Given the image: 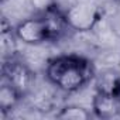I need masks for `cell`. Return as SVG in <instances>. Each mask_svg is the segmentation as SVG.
I'll use <instances>...</instances> for the list:
<instances>
[{
	"label": "cell",
	"mask_w": 120,
	"mask_h": 120,
	"mask_svg": "<svg viewBox=\"0 0 120 120\" xmlns=\"http://www.w3.org/2000/svg\"><path fill=\"white\" fill-rule=\"evenodd\" d=\"M117 2H120V0H117Z\"/></svg>",
	"instance_id": "9c48e42d"
},
{
	"label": "cell",
	"mask_w": 120,
	"mask_h": 120,
	"mask_svg": "<svg viewBox=\"0 0 120 120\" xmlns=\"http://www.w3.org/2000/svg\"><path fill=\"white\" fill-rule=\"evenodd\" d=\"M2 74H3V81L11 85L16 90H19L23 98L31 90L35 81V74L28 68V65H26L24 62L19 61L16 58L3 61Z\"/></svg>",
	"instance_id": "277c9868"
},
{
	"label": "cell",
	"mask_w": 120,
	"mask_h": 120,
	"mask_svg": "<svg viewBox=\"0 0 120 120\" xmlns=\"http://www.w3.org/2000/svg\"><path fill=\"white\" fill-rule=\"evenodd\" d=\"M65 28L69 27L65 23L64 13L49 10L45 16L31 17L20 21L14 28V34L19 41L27 45H40L58 40Z\"/></svg>",
	"instance_id": "7a4b0ae2"
},
{
	"label": "cell",
	"mask_w": 120,
	"mask_h": 120,
	"mask_svg": "<svg viewBox=\"0 0 120 120\" xmlns=\"http://www.w3.org/2000/svg\"><path fill=\"white\" fill-rule=\"evenodd\" d=\"M95 89L99 93L120 96V72L105 69L95 75Z\"/></svg>",
	"instance_id": "8992f818"
},
{
	"label": "cell",
	"mask_w": 120,
	"mask_h": 120,
	"mask_svg": "<svg viewBox=\"0 0 120 120\" xmlns=\"http://www.w3.org/2000/svg\"><path fill=\"white\" fill-rule=\"evenodd\" d=\"M93 114L99 119H113L120 114V96L96 92L92 99Z\"/></svg>",
	"instance_id": "5b68a950"
},
{
	"label": "cell",
	"mask_w": 120,
	"mask_h": 120,
	"mask_svg": "<svg viewBox=\"0 0 120 120\" xmlns=\"http://www.w3.org/2000/svg\"><path fill=\"white\" fill-rule=\"evenodd\" d=\"M47 79L62 92H78L95 78L92 61L81 55H58L51 58L45 68Z\"/></svg>",
	"instance_id": "6da1fadb"
},
{
	"label": "cell",
	"mask_w": 120,
	"mask_h": 120,
	"mask_svg": "<svg viewBox=\"0 0 120 120\" xmlns=\"http://www.w3.org/2000/svg\"><path fill=\"white\" fill-rule=\"evenodd\" d=\"M3 2H4V0H3Z\"/></svg>",
	"instance_id": "30bf717a"
},
{
	"label": "cell",
	"mask_w": 120,
	"mask_h": 120,
	"mask_svg": "<svg viewBox=\"0 0 120 120\" xmlns=\"http://www.w3.org/2000/svg\"><path fill=\"white\" fill-rule=\"evenodd\" d=\"M103 13L100 7L90 2H78L64 11V19L67 26L79 33L90 31L100 21Z\"/></svg>",
	"instance_id": "3957f363"
},
{
	"label": "cell",
	"mask_w": 120,
	"mask_h": 120,
	"mask_svg": "<svg viewBox=\"0 0 120 120\" xmlns=\"http://www.w3.org/2000/svg\"><path fill=\"white\" fill-rule=\"evenodd\" d=\"M21 99L23 96L20 95L19 90H16L11 85L3 82L2 88H0V113L3 116L10 113L11 110L16 109Z\"/></svg>",
	"instance_id": "52a82bcc"
},
{
	"label": "cell",
	"mask_w": 120,
	"mask_h": 120,
	"mask_svg": "<svg viewBox=\"0 0 120 120\" xmlns=\"http://www.w3.org/2000/svg\"><path fill=\"white\" fill-rule=\"evenodd\" d=\"M89 117H90V112L76 105L64 106L56 113V119H61V120H86Z\"/></svg>",
	"instance_id": "ba28073f"
}]
</instances>
